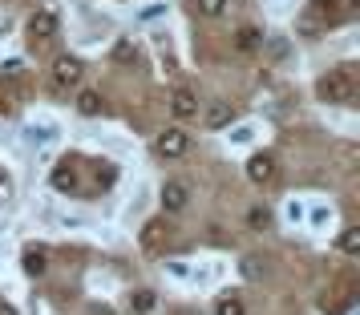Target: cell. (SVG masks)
<instances>
[{"instance_id": "1", "label": "cell", "mask_w": 360, "mask_h": 315, "mask_svg": "<svg viewBox=\"0 0 360 315\" xmlns=\"http://www.w3.org/2000/svg\"><path fill=\"white\" fill-rule=\"evenodd\" d=\"M316 93H320V101H328V105H348V101L356 98V81H352L348 69H332V73H324V77L316 81Z\"/></svg>"}, {"instance_id": "2", "label": "cell", "mask_w": 360, "mask_h": 315, "mask_svg": "<svg viewBox=\"0 0 360 315\" xmlns=\"http://www.w3.org/2000/svg\"><path fill=\"white\" fill-rule=\"evenodd\" d=\"M186 146H191L186 130H162V133H158V142H154V149H158L162 158H182Z\"/></svg>"}, {"instance_id": "3", "label": "cell", "mask_w": 360, "mask_h": 315, "mask_svg": "<svg viewBox=\"0 0 360 315\" xmlns=\"http://www.w3.org/2000/svg\"><path fill=\"white\" fill-rule=\"evenodd\" d=\"M82 73H85V65L77 61V57H57V61H53V81L61 85V89L77 85L82 81Z\"/></svg>"}, {"instance_id": "4", "label": "cell", "mask_w": 360, "mask_h": 315, "mask_svg": "<svg viewBox=\"0 0 360 315\" xmlns=\"http://www.w3.org/2000/svg\"><path fill=\"white\" fill-rule=\"evenodd\" d=\"M57 25H61V20H57L53 8H37L33 17H29V36H33V41H49V36L57 33Z\"/></svg>"}, {"instance_id": "5", "label": "cell", "mask_w": 360, "mask_h": 315, "mask_svg": "<svg viewBox=\"0 0 360 315\" xmlns=\"http://www.w3.org/2000/svg\"><path fill=\"white\" fill-rule=\"evenodd\" d=\"M247 178H251L255 186L276 182V158H271V154H255V158L247 162Z\"/></svg>"}, {"instance_id": "6", "label": "cell", "mask_w": 360, "mask_h": 315, "mask_svg": "<svg viewBox=\"0 0 360 315\" xmlns=\"http://www.w3.org/2000/svg\"><path fill=\"white\" fill-rule=\"evenodd\" d=\"M170 114L179 117V121L198 117V98L191 93V89H174V93H170Z\"/></svg>"}, {"instance_id": "7", "label": "cell", "mask_w": 360, "mask_h": 315, "mask_svg": "<svg viewBox=\"0 0 360 315\" xmlns=\"http://www.w3.org/2000/svg\"><path fill=\"white\" fill-rule=\"evenodd\" d=\"M186 202H191V190H186L182 182H162V206L170 210V215L186 210Z\"/></svg>"}, {"instance_id": "8", "label": "cell", "mask_w": 360, "mask_h": 315, "mask_svg": "<svg viewBox=\"0 0 360 315\" xmlns=\"http://www.w3.org/2000/svg\"><path fill=\"white\" fill-rule=\"evenodd\" d=\"M20 267H25L29 275H45V271H49V255H45L41 247H29L25 255H20Z\"/></svg>"}, {"instance_id": "9", "label": "cell", "mask_w": 360, "mask_h": 315, "mask_svg": "<svg viewBox=\"0 0 360 315\" xmlns=\"http://www.w3.org/2000/svg\"><path fill=\"white\" fill-rule=\"evenodd\" d=\"M162 234L166 227L154 218V222H146V231H142V250H150V255H158V247H162Z\"/></svg>"}, {"instance_id": "10", "label": "cell", "mask_w": 360, "mask_h": 315, "mask_svg": "<svg viewBox=\"0 0 360 315\" xmlns=\"http://www.w3.org/2000/svg\"><path fill=\"white\" fill-rule=\"evenodd\" d=\"M154 307H158V295H154V291H146V287L130 295V311H134V315H150Z\"/></svg>"}, {"instance_id": "11", "label": "cell", "mask_w": 360, "mask_h": 315, "mask_svg": "<svg viewBox=\"0 0 360 315\" xmlns=\"http://www.w3.org/2000/svg\"><path fill=\"white\" fill-rule=\"evenodd\" d=\"M231 121H235V109H231V105H223V101L207 109V126H211V130H223V126H231Z\"/></svg>"}, {"instance_id": "12", "label": "cell", "mask_w": 360, "mask_h": 315, "mask_svg": "<svg viewBox=\"0 0 360 315\" xmlns=\"http://www.w3.org/2000/svg\"><path fill=\"white\" fill-rule=\"evenodd\" d=\"M259 41H263V33H259V29H251V25H243V29L235 33V49H239V53H251V49H259Z\"/></svg>"}, {"instance_id": "13", "label": "cell", "mask_w": 360, "mask_h": 315, "mask_svg": "<svg viewBox=\"0 0 360 315\" xmlns=\"http://www.w3.org/2000/svg\"><path fill=\"white\" fill-rule=\"evenodd\" d=\"M53 186H57V190H73V186H77V170H73V162H61V166L53 170Z\"/></svg>"}, {"instance_id": "14", "label": "cell", "mask_w": 360, "mask_h": 315, "mask_svg": "<svg viewBox=\"0 0 360 315\" xmlns=\"http://www.w3.org/2000/svg\"><path fill=\"white\" fill-rule=\"evenodd\" d=\"M77 109H82L85 117H98L101 109H105V101H101V93H94V89H85L82 98H77Z\"/></svg>"}, {"instance_id": "15", "label": "cell", "mask_w": 360, "mask_h": 315, "mask_svg": "<svg viewBox=\"0 0 360 315\" xmlns=\"http://www.w3.org/2000/svg\"><path fill=\"white\" fill-rule=\"evenodd\" d=\"M214 315H247V307H243L239 295H223L219 303H214Z\"/></svg>"}, {"instance_id": "16", "label": "cell", "mask_w": 360, "mask_h": 315, "mask_svg": "<svg viewBox=\"0 0 360 315\" xmlns=\"http://www.w3.org/2000/svg\"><path fill=\"white\" fill-rule=\"evenodd\" d=\"M114 61H117V65L138 61V45H134V41H117V45H114Z\"/></svg>"}, {"instance_id": "17", "label": "cell", "mask_w": 360, "mask_h": 315, "mask_svg": "<svg viewBox=\"0 0 360 315\" xmlns=\"http://www.w3.org/2000/svg\"><path fill=\"white\" fill-rule=\"evenodd\" d=\"M247 222H251L255 231H267V227H271V210H267V206H251V215H247Z\"/></svg>"}, {"instance_id": "18", "label": "cell", "mask_w": 360, "mask_h": 315, "mask_svg": "<svg viewBox=\"0 0 360 315\" xmlns=\"http://www.w3.org/2000/svg\"><path fill=\"white\" fill-rule=\"evenodd\" d=\"M340 250L344 255H356L360 250V227H348V231L340 234Z\"/></svg>"}, {"instance_id": "19", "label": "cell", "mask_w": 360, "mask_h": 315, "mask_svg": "<svg viewBox=\"0 0 360 315\" xmlns=\"http://www.w3.org/2000/svg\"><path fill=\"white\" fill-rule=\"evenodd\" d=\"M195 4L202 17H223V8H227V0H195Z\"/></svg>"}, {"instance_id": "20", "label": "cell", "mask_w": 360, "mask_h": 315, "mask_svg": "<svg viewBox=\"0 0 360 315\" xmlns=\"http://www.w3.org/2000/svg\"><path fill=\"white\" fill-rule=\"evenodd\" d=\"M243 275H247V279H255V275H259V263H255V259H247V263H243Z\"/></svg>"}, {"instance_id": "21", "label": "cell", "mask_w": 360, "mask_h": 315, "mask_svg": "<svg viewBox=\"0 0 360 315\" xmlns=\"http://www.w3.org/2000/svg\"><path fill=\"white\" fill-rule=\"evenodd\" d=\"M0 315H17V307H13V303H4V299H0Z\"/></svg>"}]
</instances>
